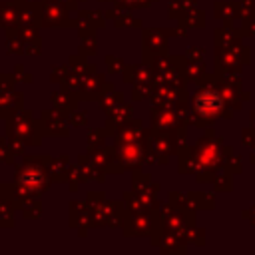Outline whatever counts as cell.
Returning a JSON list of instances; mask_svg holds the SVG:
<instances>
[{"instance_id": "cell-1", "label": "cell", "mask_w": 255, "mask_h": 255, "mask_svg": "<svg viewBox=\"0 0 255 255\" xmlns=\"http://www.w3.org/2000/svg\"><path fill=\"white\" fill-rule=\"evenodd\" d=\"M195 108H197V112H199L201 116L213 118V116H217L219 110H221V100H219V96L213 94V92H203V94L197 96Z\"/></svg>"}]
</instances>
